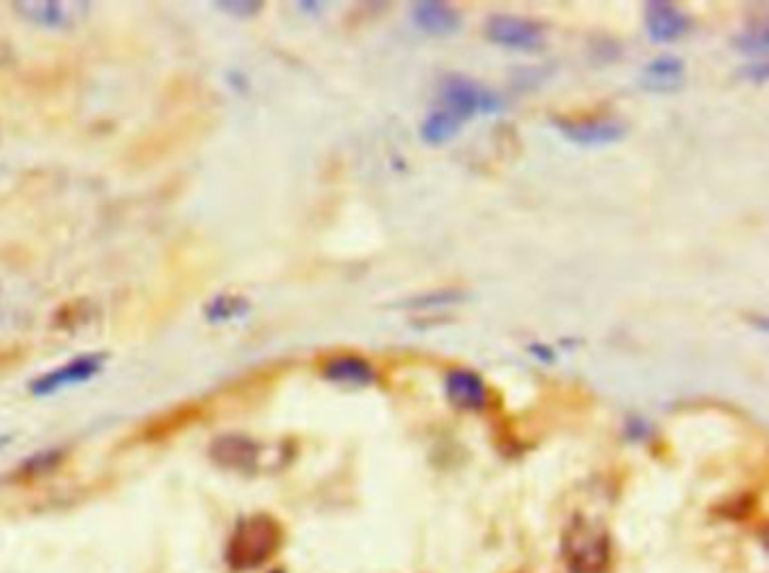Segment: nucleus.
<instances>
[{
	"label": "nucleus",
	"mask_w": 769,
	"mask_h": 573,
	"mask_svg": "<svg viewBox=\"0 0 769 573\" xmlns=\"http://www.w3.org/2000/svg\"><path fill=\"white\" fill-rule=\"evenodd\" d=\"M282 544V528L271 515L244 517L226 546V562L235 571H251L271 560Z\"/></svg>",
	"instance_id": "obj_1"
},
{
	"label": "nucleus",
	"mask_w": 769,
	"mask_h": 573,
	"mask_svg": "<svg viewBox=\"0 0 769 573\" xmlns=\"http://www.w3.org/2000/svg\"><path fill=\"white\" fill-rule=\"evenodd\" d=\"M440 107L467 122L474 116H492L503 111V100L492 88L465 75H449L440 84Z\"/></svg>",
	"instance_id": "obj_2"
},
{
	"label": "nucleus",
	"mask_w": 769,
	"mask_h": 573,
	"mask_svg": "<svg viewBox=\"0 0 769 573\" xmlns=\"http://www.w3.org/2000/svg\"><path fill=\"white\" fill-rule=\"evenodd\" d=\"M562 549L573 573H603L609 562L607 533L587 519H576L571 524Z\"/></svg>",
	"instance_id": "obj_3"
},
{
	"label": "nucleus",
	"mask_w": 769,
	"mask_h": 573,
	"mask_svg": "<svg viewBox=\"0 0 769 573\" xmlns=\"http://www.w3.org/2000/svg\"><path fill=\"white\" fill-rule=\"evenodd\" d=\"M483 34L494 46L508 50H537L544 43L542 25L512 14H492Z\"/></svg>",
	"instance_id": "obj_4"
},
{
	"label": "nucleus",
	"mask_w": 769,
	"mask_h": 573,
	"mask_svg": "<svg viewBox=\"0 0 769 573\" xmlns=\"http://www.w3.org/2000/svg\"><path fill=\"white\" fill-rule=\"evenodd\" d=\"M106 364V355L102 352H91V355H82L68 364L48 370L46 375H41L34 379L30 384L32 395H55L64 389H70V386L84 384L88 379H93L95 375L102 373V368Z\"/></svg>",
	"instance_id": "obj_5"
},
{
	"label": "nucleus",
	"mask_w": 769,
	"mask_h": 573,
	"mask_svg": "<svg viewBox=\"0 0 769 573\" xmlns=\"http://www.w3.org/2000/svg\"><path fill=\"white\" fill-rule=\"evenodd\" d=\"M555 127L564 138L582 147L614 145L627 134V125L616 118H555Z\"/></svg>",
	"instance_id": "obj_6"
},
{
	"label": "nucleus",
	"mask_w": 769,
	"mask_h": 573,
	"mask_svg": "<svg viewBox=\"0 0 769 573\" xmlns=\"http://www.w3.org/2000/svg\"><path fill=\"white\" fill-rule=\"evenodd\" d=\"M210 461L224 470L253 474L262 461V447L242 434L217 436L208 449Z\"/></svg>",
	"instance_id": "obj_7"
},
{
	"label": "nucleus",
	"mask_w": 769,
	"mask_h": 573,
	"mask_svg": "<svg viewBox=\"0 0 769 573\" xmlns=\"http://www.w3.org/2000/svg\"><path fill=\"white\" fill-rule=\"evenodd\" d=\"M645 32L654 43H673L691 28V19L668 0H650L643 5Z\"/></svg>",
	"instance_id": "obj_8"
},
{
	"label": "nucleus",
	"mask_w": 769,
	"mask_h": 573,
	"mask_svg": "<svg viewBox=\"0 0 769 573\" xmlns=\"http://www.w3.org/2000/svg\"><path fill=\"white\" fill-rule=\"evenodd\" d=\"M447 400L461 411H483L488 407V386L483 377L470 368H452L445 375Z\"/></svg>",
	"instance_id": "obj_9"
},
{
	"label": "nucleus",
	"mask_w": 769,
	"mask_h": 573,
	"mask_svg": "<svg viewBox=\"0 0 769 573\" xmlns=\"http://www.w3.org/2000/svg\"><path fill=\"white\" fill-rule=\"evenodd\" d=\"M686 82V66L682 57L659 55L643 66L639 86L648 93H677Z\"/></svg>",
	"instance_id": "obj_10"
},
{
	"label": "nucleus",
	"mask_w": 769,
	"mask_h": 573,
	"mask_svg": "<svg viewBox=\"0 0 769 573\" xmlns=\"http://www.w3.org/2000/svg\"><path fill=\"white\" fill-rule=\"evenodd\" d=\"M411 21L415 28L431 37H449L461 28V14L452 5L438 0H420L411 5Z\"/></svg>",
	"instance_id": "obj_11"
},
{
	"label": "nucleus",
	"mask_w": 769,
	"mask_h": 573,
	"mask_svg": "<svg viewBox=\"0 0 769 573\" xmlns=\"http://www.w3.org/2000/svg\"><path fill=\"white\" fill-rule=\"evenodd\" d=\"M321 373L327 382L341 384V386H355V389L377 382V370L370 366L364 357H357V355H339V357L327 359V364L323 366Z\"/></svg>",
	"instance_id": "obj_12"
},
{
	"label": "nucleus",
	"mask_w": 769,
	"mask_h": 573,
	"mask_svg": "<svg viewBox=\"0 0 769 573\" xmlns=\"http://www.w3.org/2000/svg\"><path fill=\"white\" fill-rule=\"evenodd\" d=\"M68 7L73 5L50 3V0H41V3H34V0L14 3V10H19V14L25 21L37 25V28H48V30L66 28V25L73 21V14L68 12Z\"/></svg>",
	"instance_id": "obj_13"
},
{
	"label": "nucleus",
	"mask_w": 769,
	"mask_h": 573,
	"mask_svg": "<svg viewBox=\"0 0 769 573\" xmlns=\"http://www.w3.org/2000/svg\"><path fill=\"white\" fill-rule=\"evenodd\" d=\"M463 125H465V122L458 118V116H454L452 111L438 107V109H433L429 116L422 120L420 138H422V143L433 145V147H440V145L449 143V140H452L458 134V131L463 129Z\"/></svg>",
	"instance_id": "obj_14"
},
{
	"label": "nucleus",
	"mask_w": 769,
	"mask_h": 573,
	"mask_svg": "<svg viewBox=\"0 0 769 573\" xmlns=\"http://www.w3.org/2000/svg\"><path fill=\"white\" fill-rule=\"evenodd\" d=\"M199 418V409L197 407H179L170 413H165L158 420H154L152 425H147L145 429V438L149 440H163L167 436H172L174 431L185 429Z\"/></svg>",
	"instance_id": "obj_15"
},
{
	"label": "nucleus",
	"mask_w": 769,
	"mask_h": 573,
	"mask_svg": "<svg viewBox=\"0 0 769 573\" xmlns=\"http://www.w3.org/2000/svg\"><path fill=\"white\" fill-rule=\"evenodd\" d=\"M251 305L244 296H231V294H219L212 298L206 305V319L208 323H228L249 314Z\"/></svg>",
	"instance_id": "obj_16"
},
{
	"label": "nucleus",
	"mask_w": 769,
	"mask_h": 573,
	"mask_svg": "<svg viewBox=\"0 0 769 573\" xmlns=\"http://www.w3.org/2000/svg\"><path fill=\"white\" fill-rule=\"evenodd\" d=\"M64 458V449H43V452L30 456L28 461H23L19 467V476H23V479H41V476L55 472L64 463Z\"/></svg>",
	"instance_id": "obj_17"
},
{
	"label": "nucleus",
	"mask_w": 769,
	"mask_h": 573,
	"mask_svg": "<svg viewBox=\"0 0 769 573\" xmlns=\"http://www.w3.org/2000/svg\"><path fill=\"white\" fill-rule=\"evenodd\" d=\"M465 298H467V294L461 292V289H438V292L406 298V301L397 307H406V310H436V307H447V305L461 303V301H465Z\"/></svg>",
	"instance_id": "obj_18"
},
{
	"label": "nucleus",
	"mask_w": 769,
	"mask_h": 573,
	"mask_svg": "<svg viewBox=\"0 0 769 573\" xmlns=\"http://www.w3.org/2000/svg\"><path fill=\"white\" fill-rule=\"evenodd\" d=\"M733 43H736V48L740 52H747V55H765L767 52V28L763 25V28H756V30H745L742 34H738L736 39H733Z\"/></svg>",
	"instance_id": "obj_19"
},
{
	"label": "nucleus",
	"mask_w": 769,
	"mask_h": 573,
	"mask_svg": "<svg viewBox=\"0 0 769 573\" xmlns=\"http://www.w3.org/2000/svg\"><path fill=\"white\" fill-rule=\"evenodd\" d=\"M217 10H222L224 14H233V16H255L260 14L262 3H215Z\"/></svg>",
	"instance_id": "obj_20"
},
{
	"label": "nucleus",
	"mask_w": 769,
	"mask_h": 573,
	"mask_svg": "<svg viewBox=\"0 0 769 573\" xmlns=\"http://www.w3.org/2000/svg\"><path fill=\"white\" fill-rule=\"evenodd\" d=\"M528 350L533 352V357L544 361V364H553L555 361V352L551 346H544V343H533V346H528Z\"/></svg>",
	"instance_id": "obj_21"
},
{
	"label": "nucleus",
	"mask_w": 769,
	"mask_h": 573,
	"mask_svg": "<svg viewBox=\"0 0 769 573\" xmlns=\"http://www.w3.org/2000/svg\"><path fill=\"white\" fill-rule=\"evenodd\" d=\"M745 77L751 79V82H756V84H765V79H767V66L763 64V61H760V64H749V66L745 68Z\"/></svg>",
	"instance_id": "obj_22"
},
{
	"label": "nucleus",
	"mask_w": 769,
	"mask_h": 573,
	"mask_svg": "<svg viewBox=\"0 0 769 573\" xmlns=\"http://www.w3.org/2000/svg\"><path fill=\"white\" fill-rule=\"evenodd\" d=\"M12 436H0V449H3L7 443H10Z\"/></svg>",
	"instance_id": "obj_23"
}]
</instances>
